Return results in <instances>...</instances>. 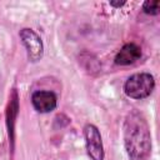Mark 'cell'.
Returning <instances> with one entry per match:
<instances>
[{
	"mask_svg": "<svg viewBox=\"0 0 160 160\" xmlns=\"http://www.w3.org/2000/svg\"><path fill=\"white\" fill-rule=\"evenodd\" d=\"M124 145L130 160H146L151 152L149 125L136 110L129 112L124 121Z\"/></svg>",
	"mask_w": 160,
	"mask_h": 160,
	"instance_id": "6da1fadb",
	"label": "cell"
},
{
	"mask_svg": "<svg viewBox=\"0 0 160 160\" xmlns=\"http://www.w3.org/2000/svg\"><path fill=\"white\" fill-rule=\"evenodd\" d=\"M155 88V80L149 72H138L128 78L124 84V91L126 96L135 100L148 98Z\"/></svg>",
	"mask_w": 160,
	"mask_h": 160,
	"instance_id": "7a4b0ae2",
	"label": "cell"
},
{
	"mask_svg": "<svg viewBox=\"0 0 160 160\" xmlns=\"http://www.w3.org/2000/svg\"><path fill=\"white\" fill-rule=\"evenodd\" d=\"M19 36L21 39L22 45L26 49L28 59L32 62L39 61L44 54V45L40 36L32 29H29V28L21 29L19 32Z\"/></svg>",
	"mask_w": 160,
	"mask_h": 160,
	"instance_id": "3957f363",
	"label": "cell"
},
{
	"mask_svg": "<svg viewBox=\"0 0 160 160\" xmlns=\"http://www.w3.org/2000/svg\"><path fill=\"white\" fill-rule=\"evenodd\" d=\"M84 136L86 151L91 160H104V148L99 129L92 124H88L84 128Z\"/></svg>",
	"mask_w": 160,
	"mask_h": 160,
	"instance_id": "277c9868",
	"label": "cell"
},
{
	"mask_svg": "<svg viewBox=\"0 0 160 160\" xmlns=\"http://www.w3.org/2000/svg\"><path fill=\"white\" fill-rule=\"evenodd\" d=\"M31 102L34 109L38 112L46 114L52 111L58 105V98L52 91L48 90H38L31 95Z\"/></svg>",
	"mask_w": 160,
	"mask_h": 160,
	"instance_id": "5b68a950",
	"label": "cell"
},
{
	"mask_svg": "<svg viewBox=\"0 0 160 160\" xmlns=\"http://www.w3.org/2000/svg\"><path fill=\"white\" fill-rule=\"evenodd\" d=\"M141 56V49L136 45V44H125L119 52L115 56V64L116 65H130L134 64L138 59H140Z\"/></svg>",
	"mask_w": 160,
	"mask_h": 160,
	"instance_id": "8992f818",
	"label": "cell"
},
{
	"mask_svg": "<svg viewBox=\"0 0 160 160\" xmlns=\"http://www.w3.org/2000/svg\"><path fill=\"white\" fill-rule=\"evenodd\" d=\"M18 110H19V98H18L16 90L14 89L10 95V101H9L8 110H6L8 131H9V138L12 145H14V125H15V119L18 116Z\"/></svg>",
	"mask_w": 160,
	"mask_h": 160,
	"instance_id": "52a82bcc",
	"label": "cell"
},
{
	"mask_svg": "<svg viewBox=\"0 0 160 160\" xmlns=\"http://www.w3.org/2000/svg\"><path fill=\"white\" fill-rule=\"evenodd\" d=\"M159 8H160L159 0H148L142 4V10L149 15H158Z\"/></svg>",
	"mask_w": 160,
	"mask_h": 160,
	"instance_id": "ba28073f",
	"label": "cell"
},
{
	"mask_svg": "<svg viewBox=\"0 0 160 160\" xmlns=\"http://www.w3.org/2000/svg\"><path fill=\"white\" fill-rule=\"evenodd\" d=\"M110 5L115 6V8H120V6L125 5V1H110Z\"/></svg>",
	"mask_w": 160,
	"mask_h": 160,
	"instance_id": "9c48e42d",
	"label": "cell"
}]
</instances>
